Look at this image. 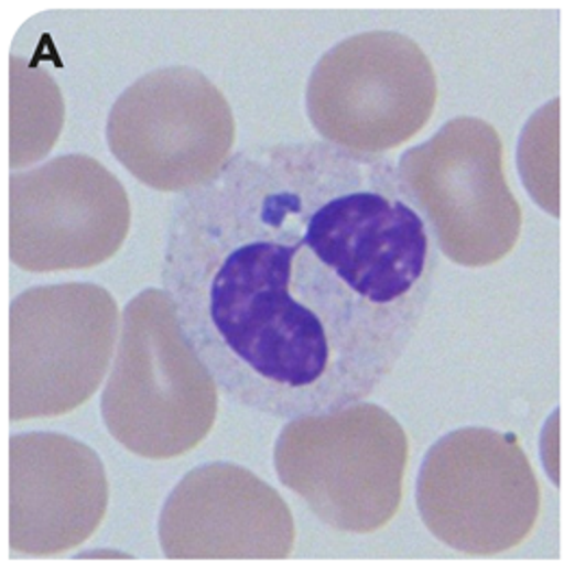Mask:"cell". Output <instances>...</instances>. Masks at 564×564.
<instances>
[{"instance_id":"1","label":"cell","mask_w":564,"mask_h":564,"mask_svg":"<svg viewBox=\"0 0 564 564\" xmlns=\"http://www.w3.org/2000/svg\"><path fill=\"white\" fill-rule=\"evenodd\" d=\"M436 274L398 165L328 141L237 152L172 213L161 281L219 391L274 420L369 398Z\"/></svg>"},{"instance_id":"2","label":"cell","mask_w":564,"mask_h":564,"mask_svg":"<svg viewBox=\"0 0 564 564\" xmlns=\"http://www.w3.org/2000/svg\"><path fill=\"white\" fill-rule=\"evenodd\" d=\"M217 382L189 346L167 291L145 289L124 308L102 391L109 434L148 460L198 447L217 417Z\"/></svg>"},{"instance_id":"3","label":"cell","mask_w":564,"mask_h":564,"mask_svg":"<svg viewBox=\"0 0 564 564\" xmlns=\"http://www.w3.org/2000/svg\"><path fill=\"white\" fill-rule=\"evenodd\" d=\"M274 465L282 485L317 519L346 534H371L400 510L409 436L378 404L300 417L282 427Z\"/></svg>"},{"instance_id":"4","label":"cell","mask_w":564,"mask_h":564,"mask_svg":"<svg viewBox=\"0 0 564 564\" xmlns=\"http://www.w3.org/2000/svg\"><path fill=\"white\" fill-rule=\"evenodd\" d=\"M415 499L425 530L469 558L519 547L541 514L539 478L517 436L478 425L427 449Z\"/></svg>"},{"instance_id":"5","label":"cell","mask_w":564,"mask_h":564,"mask_svg":"<svg viewBox=\"0 0 564 564\" xmlns=\"http://www.w3.org/2000/svg\"><path fill=\"white\" fill-rule=\"evenodd\" d=\"M398 174L452 263L489 268L514 250L523 212L503 174V143L489 122L449 120L400 156Z\"/></svg>"},{"instance_id":"6","label":"cell","mask_w":564,"mask_h":564,"mask_svg":"<svg viewBox=\"0 0 564 564\" xmlns=\"http://www.w3.org/2000/svg\"><path fill=\"white\" fill-rule=\"evenodd\" d=\"M438 83L422 46L395 31H367L335 44L306 85V113L333 145L382 156L430 122Z\"/></svg>"},{"instance_id":"7","label":"cell","mask_w":564,"mask_h":564,"mask_svg":"<svg viewBox=\"0 0 564 564\" xmlns=\"http://www.w3.org/2000/svg\"><path fill=\"white\" fill-rule=\"evenodd\" d=\"M118 304L91 282L42 284L9 311V417H59L105 380L118 339Z\"/></svg>"},{"instance_id":"8","label":"cell","mask_w":564,"mask_h":564,"mask_svg":"<svg viewBox=\"0 0 564 564\" xmlns=\"http://www.w3.org/2000/svg\"><path fill=\"white\" fill-rule=\"evenodd\" d=\"M237 127L232 109L200 70L170 66L148 72L111 107V154L143 185L189 194L232 159Z\"/></svg>"},{"instance_id":"9","label":"cell","mask_w":564,"mask_h":564,"mask_svg":"<svg viewBox=\"0 0 564 564\" xmlns=\"http://www.w3.org/2000/svg\"><path fill=\"white\" fill-rule=\"evenodd\" d=\"M131 228L124 185L96 159L64 154L9 178V257L33 274L109 261Z\"/></svg>"},{"instance_id":"10","label":"cell","mask_w":564,"mask_h":564,"mask_svg":"<svg viewBox=\"0 0 564 564\" xmlns=\"http://www.w3.org/2000/svg\"><path fill=\"white\" fill-rule=\"evenodd\" d=\"M293 543L295 523L281 495L230 463L189 471L159 517V545L172 561H282Z\"/></svg>"},{"instance_id":"11","label":"cell","mask_w":564,"mask_h":564,"mask_svg":"<svg viewBox=\"0 0 564 564\" xmlns=\"http://www.w3.org/2000/svg\"><path fill=\"white\" fill-rule=\"evenodd\" d=\"M109 482L98 454L57 432L9 438V545L13 556H57L105 519Z\"/></svg>"},{"instance_id":"12","label":"cell","mask_w":564,"mask_h":564,"mask_svg":"<svg viewBox=\"0 0 564 564\" xmlns=\"http://www.w3.org/2000/svg\"><path fill=\"white\" fill-rule=\"evenodd\" d=\"M9 167L46 156L64 129V96L48 72L11 57L9 62Z\"/></svg>"}]
</instances>
